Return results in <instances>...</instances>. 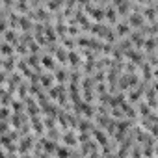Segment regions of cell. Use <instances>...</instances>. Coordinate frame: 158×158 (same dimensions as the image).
I'll list each match as a JSON object with an SVG mask.
<instances>
[{
	"label": "cell",
	"instance_id": "1",
	"mask_svg": "<svg viewBox=\"0 0 158 158\" xmlns=\"http://www.w3.org/2000/svg\"><path fill=\"white\" fill-rule=\"evenodd\" d=\"M125 58L128 60V61H132V63H136V65H141L143 61H145V56L138 50V48H128L127 52H125Z\"/></svg>",
	"mask_w": 158,
	"mask_h": 158
},
{
	"label": "cell",
	"instance_id": "2",
	"mask_svg": "<svg viewBox=\"0 0 158 158\" xmlns=\"http://www.w3.org/2000/svg\"><path fill=\"white\" fill-rule=\"evenodd\" d=\"M91 136H93V139H95L101 147H104V145L110 143V141H108V136L102 132V127H95V128L91 130Z\"/></svg>",
	"mask_w": 158,
	"mask_h": 158
},
{
	"label": "cell",
	"instance_id": "3",
	"mask_svg": "<svg viewBox=\"0 0 158 158\" xmlns=\"http://www.w3.org/2000/svg\"><path fill=\"white\" fill-rule=\"evenodd\" d=\"M128 24L134 26V28H141V26L145 24V17H143V13H141V11L130 13V15H128Z\"/></svg>",
	"mask_w": 158,
	"mask_h": 158
},
{
	"label": "cell",
	"instance_id": "4",
	"mask_svg": "<svg viewBox=\"0 0 158 158\" xmlns=\"http://www.w3.org/2000/svg\"><path fill=\"white\" fill-rule=\"evenodd\" d=\"M61 141H63L67 147H73V145H76V143H78V138L74 136V132H73L71 128H67V130L61 134Z\"/></svg>",
	"mask_w": 158,
	"mask_h": 158
},
{
	"label": "cell",
	"instance_id": "5",
	"mask_svg": "<svg viewBox=\"0 0 158 158\" xmlns=\"http://www.w3.org/2000/svg\"><path fill=\"white\" fill-rule=\"evenodd\" d=\"M104 13H106V21H108V23L117 24V17H119V13H117V8H115L114 4H110V6L104 10Z\"/></svg>",
	"mask_w": 158,
	"mask_h": 158
},
{
	"label": "cell",
	"instance_id": "6",
	"mask_svg": "<svg viewBox=\"0 0 158 158\" xmlns=\"http://www.w3.org/2000/svg\"><path fill=\"white\" fill-rule=\"evenodd\" d=\"M2 37H4V41H8V43H11V45H17V43H19V37H21V35H19V34L15 32V28H11V30L8 28L6 32H2Z\"/></svg>",
	"mask_w": 158,
	"mask_h": 158
},
{
	"label": "cell",
	"instance_id": "7",
	"mask_svg": "<svg viewBox=\"0 0 158 158\" xmlns=\"http://www.w3.org/2000/svg\"><path fill=\"white\" fill-rule=\"evenodd\" d=\"M39 82L45 89H50L56 84V76L54 74H39Z\"/></svg>",
	"mask_w": 158,
	"mask_h": 158
},
{
	"label": "cell",
	"instance_id": "8",
	"mask_svg": "<svg viewBox=\"0 0 158 158\" xmlns=\"http://www.w3.org/2000/svg\"><path fill=\"white\" fill-rule=\"evenodd\" d=\"M69 63H71L74 69H78V67H80V63H82V58H80V54H78L74 48H73V50H69Z\"/></svg>",
	"mask_w": 158,
	"mask_h": 158
},
{
	"label": "cell",
	"instance_id": "9",
	"mask_svg": "<svg viewBox=\"0 0 158 158\" xmlns=\"http://www.w3.org/2000/svg\"><path fill=\"white\" fill-rule=\"evenodd\" d=\"M130 28H132V26H130L128 23H119V24L115 26V32H117L119 39H121V37H125V35H128V34H130Z\"/></svg>",
	"mask_w": 158,
	"mask_h": 158
},
{
	"label": "cell",
	"instance_id": "10",
	"mask_svg": "<svg viewBox=\"0 0 158 158\" xmlns=\"http://www.w3.org/2000/svg\"><path fill=\"white\" fill-rule=\"evenodd\" d=\"M54 76H56V82L58 84H65L69 80V74L65 69H54Z\"/></svg>",
	"mask_w": 158,
	"mask_h": 158
},
{
	"label": "cell",
	"instance_id": "11",
	"mask_svg": "<svg viewBox=\"0 0 158 158\" xmlns=\"http://www.w3.org/2000/svg\"><path fill=\"white\" fill-rule=\"evenodd\" d=\"M156 47H158V41H156L152 35H149V37L145 39V43H143V50H145V52H152Z\"/></svg>",
	"mask_w": 158,
	"mask_h": 158
},
{
	"label": "cell",
	"instance_id": "12",
	"mask_svg": "<svg viewBox=\"0 0 158 158\" xmlns=\"http://www.w3.org/2000/svg\"><path fill=\"white\" fill-rule=\"evenodd\" d=\"M138 114L141 115V117H149L151 114H152V110H151V104L145 101V102H139V106H138Z\"/></svg>",
	"mask_w": 158,
	"mask_h": 158
},
{
	"label": "cell",
	"instance_id": "13",
	"mask_svg": "<svg viewBox=\"0 0 158 158\" xmlns=\"http://www.w3.org/2000/svg\"><path fill=\"white\" fill-rule=\"evenodd\" d=\"M152 71H154V69H152V65L143 61V63H141V73H143V78H141V80H145V82H147L149 78L152 76Z\"/></svg>",
	"mask_w": 158,
	"mask_h": 158
},
{
	"label": "cell",
	"instance_id": "14",
	"mask_svg": "<svg viewBox=\"0 0 158 158\" xmlns=\"http://www.w3.org/2000/svg\"><path fill=\"white\" fill-rule=\"evenodd\" d=\"M95 127H97V125L91 123V121H88V119H84V121L78 123V130H82V132H91Z\"/></svg>",
	"mask_w": 158,
	"mask_h": 158
},
{
	"label": "cell",
	"instance_id": "15",
	"mask_svg": "<svg viewBox=\"0 0 158 158\" xmlns=\"http://www.w3.org/2000/svg\"><path fill=\"white\" fill-rule=\"evenodd\" d=\"M63 6V0H47V10L48 11H58Z\"/></svg>",
	"mask_w": 158,
	"mask_h": 158
},
{
	"label": "cell",
	"instance_id": "16",
	"mask_svg": "<svg viewBox=\"0 0 158 158\" xmlns=\"http://www.w3.org/2000/svg\"><path fill=\"white\" fill-rule=\"evenodd\" d=\"M41 65H43V67H47V69H52V71H54V58H52L50 54L41 56Z\"/></svg>",
	"mask_w": 158,
	"mask_h": 158
},
{
	"label": "cell",
	"instance_id": "17",
	"mask_svg": "<svg viewBox=\"0 0 158 158\" xmlns=\"http://www.w3.org/2000/svg\"><path fill=\"white\" fill-rule=\"evenodd\" d=\"M141 13H143V17H145V19H149V21H156V11H154V8H152V4H151L149 8H145V10H141Z\"/></svg>",
	"mask_w": 158,
	"mask_h": 158
},
{
	"label": "cell",
	"instance_id": "18",
	"mask_svg": "<svg viewBox=\"0 0 158 158\" xmlns=\"http://www.w3.org/2000/svg\"><path fill=\"white\" fill-rule=\"evenodd\" d=\"M61 45H63L65 48L73 50V48H74V45H76V39H73L71 35H63V37H61Z\"/></svg>",
	"mask_w": 158,
	"mask_h": 158
},
{
	"label": "cell",
	"instance_id": "19",
	"mask_svg": "<svg viewBox=\"0 0 158 158\" xmlns=\"http://www.w3.org/2000/svg\"><path fill=\"white\" fill-rule=\"evenodd\" d=\"M24 102L26 101H23V99H13V102H11V110L13 112H24Z\"/></svg>",
	"mask_w": 158,
	"mask_h": 158
},
{
	"label": "cell",
	"instance_id": "20",
	"mask_svg": "<svg viewBox=\"0 0 158 158\" xmlns=\"http://www.w3.org/2000/svg\"><path fill=\"white\" fill-rule=\"evenodd\" d=\"M0 117H2V121H10V119H11V110H10V106H2Z\"/></svg>",
	"mask_w": 158,
	"mask_h": 158
},
{
	"label": "cell",
	"instance_id": "21",
	"mask_svg": "<svg viewBox=\"0 0 158 158\" xmlns=\"http://www.w3.org/2000/svg\"><path fill=\"white\" fill-rule=\"evenodd\" d=\"M54 154H58V156H69V154H71V151H69L67 147H60V145H58V149H56V152H54Z\"/></svg>",
	"mask_w": 158,
	"mask_h": 158
},
{
	"label": "cell",
	"instance_id": "22",
	"mask_svg": "<svg viewBox=\"0 0 158 158\" xmlns=\"http://www.w3.org/2000/svg\"><path fill=\"white\" fill-rule=\"evenodd\" d=\"M80 34V28L78 26H73V24H69V35H78Z\"/></svg>",
	"mask_w": 158,
	"mask_h": 158
},
{
	"label": "cell",
	"instance_id": "23",
	"mask_svg": "<svg viewBox=\"0 0 158 158\" xmlns=\"http://www.w3.org/2000/svg\"><path fill=\"white\" fill-rule=\"evenodd\" d=\"M76 2L80 4V6H88V4H89V0H76Z\"/></svg>",
	"mask_w": 158,
	"mask_h": 158
},
{
	"label": "cell",
	"instance_id": "24",
	"mask_svg": "<svg viewBox=\"0 0 158 158\" xmlns=\"http://www.w3.org/2000/svg\"><path fill=\"white\" fill-rule=\"evenodd\" d=\"M152 76H154V78H156V80H158V65H156V69L152 71Z\"/></svg>",
	"mask_w": 158,
	"mask_h": 158
},
{
	"label": "cell",
	"instance_id": "25",
	"mask_svg": "<svg viewBox=\"0 0 158 158\" xmlns=\"http://www.w3.org/2000/svg\"><path fill=\"white\" fill-rule=\"evenodd\" d=\"M152 8H154V11L158 13V0H156V2H152Z\"/></svg>",
	"mask_w": 158,
	"mask_h": 158
},
{
	"label": "cell",
	"instance_id": "26",
	"mask_svg": "<svg viewBox=\"0 0 158 158\" xmlns=\"http://www.w3.org/2000/svg\"><path fill=\"white\" fill-rule=\"evenodd\" d=\"M152 88H154V89H156V91H158V80H156V82H154V86H152Z\"/></svg>",
	"mask_w": 158,
	"mask_h": 158
},
{
	"label": "cell",
	"instance_id": "27",
	"mask_svg": "<svg viewBox=\"0 0 158 158\" xmlns=\"http://www.w3.org/2000/svg\"><path fill=\"white\" fill-rule=\"evenodd\" d=\"M154 154H158V145H156V149H154Z\"/></svg>",
	"mask_w": 158,
	"mask_h": 158
}]
</instances>
